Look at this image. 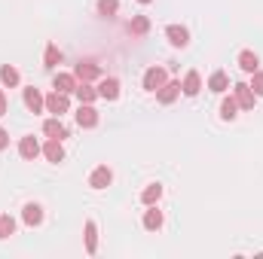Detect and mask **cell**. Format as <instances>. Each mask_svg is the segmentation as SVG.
<instances>
[{
  "label": "cell",
  "instance_id": "obj_1",
  "mask_svg": "<svg viewBox=\"0 0 263 259\" xmlns=\"http://www.w3.org/2000/svg\"><path fill=\"white\" fill-rule=\"evenodd\" d=\"M98 98L117 101V98H120V79H117V76H104V79L98 82Z\"/></svg>",
  "mask_w": 263,
  "mask_h": 259
},
{
  "label": "cell",
  "instance_id": "obj_2",
  "mask_svg": "<svg viewBox=\"0 0 263 259\" xmlns=\"http://www.w3.org/2000/svg\"><path fill=\"white\" fill-rule=\"evenodd\" d=\"M233 98H236V104H239L242 110H251V107H254V92H251V85H245V82H236V85H233Z\"/></svg>",
  "mask_w": 263,
  "mask_h": 259
},
{
  "label": "cell",
  "instance_id": "obj_3",
  "mask_svg": "<svg viewBox=\"0 0 263 259\" xmlns=\"http://www.w3.org/2000/svg\"><path fill=\"white\" fill-rule=\"evenodd\" d=\"M165 85V70L162 67H150L147 73H144V89L147 92H159Z\"/></svg>",
  "mask_w": 263,
  "mask_h": 259
},
{
  "label": "cell",
  "instance_id": "obj_4",
  "mask_svg": "<svg viewBox=\"0 0 263 259\" xmlns=\"http://www.w3.org/2000/svg\"><path fill=\"white\" fill-rule=\"evenodd\" d=\"M77 122H80V128H95V125H98V110H95L92 104H80Z\"/></svg>",
  "mask_w": 263,
  "mask_h": 259
},
{
  "label": "cell",
  "instance_id": "obj_5",
  "mask_svg": "<svg viewBox=\"0 0 263 259\" xmlns=\"http://www.w3.org/2000/svg\"><path fill=\"white\" fill-rule=\"evenodd\" d=\"M165 37H168V43H172V46H178V49H184V46L190 43L187 28H181V25H168V28H165Z\"/></svg>",
  "mask_w": 263,
  "mask_h": 259
},
{
  "label": "cell",
  "instance_id": "obj_6",
  "mask_svg": "<svg viewBox=\"0 0 263 259\" xmlns=\"http://www.w3.org/2000/svg\"><path fill=\"white\" fill-rule=\"evenodd\" d=\"M110 180H114L110 168H107V165H101V168H95V171H92L89 186H92V189H107V186H110Z\"/></svg>",
  "mask_w": 263,
  "mask_h": 259
},
{
  "label": "cell",
  "instance_id": "obj_7",
  "mask_svg": "<svg viewBox=\"0 0 263 259\" xmlns=\"http://www.w3.org/2000/svg\"><path fill=\"white\" fill-rule=\"evenodd\" d=\"M67 107H70V101H67L65 92H52V95L46 98V110H49V113H55V116L67 113Z\"/></svg>",
  "mask_w": 263,
  "mask_h": 259
},
{
  "label": "cell",
  "instance_id": "obj_8",
  "mask_svg": "<svg viewBox=\"0 0 263 259\" xmlns=\"http://www.w3.org/2000/svg\"><path fill=\"white\" fill-rule=\"evenodd\" d=\"M43 156H46L49 162H62V159H65V146H62V140H59V137H49L46 146H43Z\"/></svg>",
  "mask_w": 263,
  "mask_h": 259
},
{
  "label": "cell",
  "instance_id": "obj_9",
  "mask_svg": "<svg viewBox=\"0 0 263 259\" xmlns=\"http://www.w3.org/2000/svg\"><path fill=\"white\" fill-rule=\"evenodd\" d=\"M73 76H77L80 82H92V79H98V64H92V61H80L77 70H73Z\"/></svg>",
  "mask_w": 263,
  "mask_h": 259
},
{
  "label": "cell",
  "instance_id": "obj_10",
  "mask_svg": "<svg viewBox=\"0 0 263 259\" xmlns=\"http://www.w3.org/2000/svg\"><path fill=\"white\" fill-rule=\"evenodd\" d=\"M77 76L73 73H55V79H52V85H55V92H65V95H70L73 89H77Z\"/></svg>",
  "mask_w": 263,
  "mask_h": 259
},
{
  "label": "cell",
  "instance_id": "obj_11",
  "mask_svg": "<svg viewBox=\"0 0 263 259\" xmlns=\"http://www.w3.org/2000/svg\"><path fill=\"white\" fill-rule=\"evenodd\" d=\"M199 89H202V79H199V73H196V70H190V73L184 76V85H181V92H184L187 98H196V95H199Z\"/></svg>",
  "mask_w": 263,
  "mask_h": 259
},
{
  "label": "cell",
  "instance_id": "obj_12",
  "mask_svg": "<svg viewBox=\"0 0 263 259\" xmlns=\"http://www.w3.org/2000/svg\"><path fill=\"white\" fill-rule=\"evenodd\" d=\"M181 95V82H165L159 92H156V98H159V104H172L175 98Z\"/></svg>",
  "mask_w": 263,
  "mask_h": 259
},
{
  "label": "cell",
  "instance_id": "obj_13",
  "mask_svg": "<svg viewBox=\"0 0 263 259\" xmlns=\"http://www.w3.org/2000/svg\"><path fill=\"white\" fill-rule=\"evenodd\" d=\"M25 104H28L31 113H40V110L46 107V101H43V95H40L37 89H25Z\"/></svg>",
  "mask_w": 263,
  "mask_h": 259
},
{
  "label": "cell",
  "instance_id": "obj_14",
  "mask_svg": "<svg viewBox=\"0 0 263 259\" xmlns=\"http://www.w3.org/2000/svg\"><path fill=\"white\" fill-rule=\"evenodd\" d=\"M18 153H22V159H37L40 156V143L34 140V137H22V143H18Z\"/></svg>",
  "mask_w": 263,
  "mask_h": 259
},
{
  "label": "cell",
  "instance_id": "obj_15",
  "mask_svg": "<svg viewBox=\"0 0 263 259\" xmlns=\"http://www.w3.org/2000/svg\"><path fill=\"white\" fill-rule=\"evenodd\" d=\"M22 217H25L28 226H40V223H43V207L31 201V204H25V213H22Z\"/></svg>",
  "mask_w": 263,
  "mask_h": 259
},
{
  "label": "cell",
  "instance_id": "obj_16",
  "mask_svg": "<svg viewBox=\"0 0 263 259\" xmlns=\"http://www.w3.org/2000/svg\"><path fill=\"white\" fill-rule=\"evenodd\" d=\"M77 98H80V104H92L95 98H98V89H92L89 82H77Z\"/></svg>",
  "mask_w": 263,
  "mask_h": 259
},
{
  "label": "cell",
  "instance_id": "obj_17",
  "mask_svg": "<svg viewBox=\"0 0 263 259\" xmlns=\"http://www.w3.org/2000/svg\"><path fill=\"white\" fill-rule=\"evenodd\" d=\"M208 89H211V92H227V89H230L227 73H223V70H214V73H211V79H208Z\"/></svg>",
  "mask_w": 263,
  "mask_h": 259
},
{
  "label": "cell",
  "instance_id": "obj_18",
  "mask_svg": "<svg viewBox=\"0 0 263 259\" xmlns=\"http://www.w3.org/2000/svg\"><path fill=\"white\" fill-rule=\"evenodd\" d=\"M0 82H3L6 89L18 85V70H15L12 64H3V67H0Z\"/></svg>",
  "mask_w": 263,
  "mask_h": 259
},
{
  "label": "cell",
  "instance_id": "obj_19",
  "mask_svg": "<svg viewBox=\"0 0 263 259\" xmlns=\"http://www.w3.org/2000/svg\"><path fill=\"white\" fill-rule=\"evenodd\" d=\"M43 131H46V137H59V140L67 137V131H65V125L59 122V116H55V119H46V122H43Z\"/></svg>",
  "mask_w": 263,
  "mask_h": 259
},
{
  "label": "cell",
  "instance_id": "obj_20",
  "mask_svg": "<svg viewBox=\"0 0 263 259\" xmlns=\"http://www.w3.org/2000/svg\"><path fill=\"white\" fill-rule=\"evenodd\" d=\"M95 247H98V229H95V223L89 220V223H86V250L95 253Z\"/></svg>",
  "mask_w": 263,
  "mask_h": 259
},
{
  "label": "cell",
  "instance_id": "obj_21",
  "mask_svg": "<svg viewBox=\"0 0 263 259\" xmlns=\"http://www.w3.org/2000/svg\"><path fill=\"white\" fill-rule=\"evenodd\" d=\"M257 64H260V61H257V55H254V52H242V55H239V67H242L245 73H254Z\"/></svg>",
  "mask_w": 263,
  "mask_h": 259
},
{
  "label": "cell",
  "instance_id": "obj_22",
  "mask_svg": "<svg viewBox=\"0 0 263 259\" xmlns=\"http://www.w3.org/2000/svg\"><path fill=\"white\" fill-rule=\"evenodd\" d=\"M159 195H162V186H159V183H150V186L141 192V201H144V204H156Z\"/></svg>",
  "mask_w": 263,
  "mask_h": 259
},
{
  "label": "cell",
  "instance_id": "obj_23",
  "mask_svg": "<svg viewBox=\"0 0 263 259\" xmlns=\"http://www.w3.org/2000/svg\"><path fill=\"white\" fill-rule=\"evenodd\" d=\"M236 110H239V104H236V98H223V104H220V116L230 122V119H236Z\"/></svg>",
  "mask_w": 263,
  "mask_h": 259
},
{
  "label": "cell",
  "instance_id": "obj_24",
  "mask_svg": "<svg viewBox=\"0 0 263 259\" xmlns=\"http://www.w3.org/2000/svg\"><path fill=\"white\" fill-rule=\"evenodd\" d=\"M144 226H147L150 232H156V229L162 226V213H159L156 207H153V210H147V213H144Z\"/></svg>",
  "mask_w": 263,
  "mask_h": 259
},
{
  "label": "cell",
  "instance_id": "obj_25",
  "mask_svg": "<svg viewBox=\"0 0 263 259\" xmlns=\"http://www.w3.org/2000/svg\"><path fill=\"white\" fill-rule=\"evenodd\" d=\"M129 31H132V34H138V37H141V34H147V31H150L147 15H135V18H132V25H129Z\"/></svg>",
  "mask_w": 263,
  "mask_h": 259
},
{
  "label": "cell",
  "instance_id": "obj_26",
  "mask_svg": "<svg viewBox=\"0 0 263 259\" xmlns=\"http://www.w3.org/2000/svg\"><path fill=\"white\" fill-rule=\"evenodd\" d=\"M117 9H120V0H98V15H117Z\"/></svg>",
  "mask_w": 263,
  "mask_h": 259
},
{
  "label": "cell",
  "instance_id": "obj_27",
  "mask_svg": "<svg viewBox=\"0 0 263 259\" xmlns=\"http://www.w3.org/2000/svg\"><path fill=\"white\" fill-rule=\"evenodd\" d=\"M12 232H15V220H12L9 213H3V217H0V238H9Z\"/></svg>",
  "mask_w": 263,
  "mask_h": 259
},
{
  "label": "cell",
  "instance_id": "obj_28",
  "mask_svg": "<svg viewBox=\"0 0 263 259\" xmlns=\"http://www.w3.org/2000/svg\"><path fill=\"white\" fill-rule=\"evenodd\" d=\"M251 92H254V95H263V73L260 70L251 73Z\"/></svg>",
  "mask_w": 263,
  "mask_h": 259
},
{
  "label": "cell",
  "instance_id": "obj_29",
  "mask_svg": "<svg viewBox=\"0 0 263 259\" xmlns=\"http://www.w3.org/2000/svg\"><path fill=\"white\" fill-rule=\"evenodd\" d=\"M59 61H62V52H59L55 46H49V49H46V67H55Z\"/></svg>",
  "mask_w": 263,
  "mask_h": 259
},
{
  "label": "cell",
  "instance_id": "obj_30",
  "mask_svg": "<svg viewBox=\"0 0 263 259\" xmlns=\"http://www.w3.org/2000/svg\"><path fill=\"white\" fill-rule=\"evenodd\" d=\"M6 143H9V134L0 128V149H6Z\"/></svg>",
  "mask_w": 263,
  "mask_h": 259
},
{
  "label": "cell",
  "instance_id": "obj_31",
  "mask_svg": "<svg viewBox=\"0 0 263 259\" xmlns=\"http://www.w3.org/2000/svg\"><path fill=\"white\" fill-rule=\"evenodd\" d=\"M3 113H6V95L0 92V116H3Z\"/></svg>",
  "mask_w": 263,
  "mask_h": 259
},
{
  "label": "cell",
  "instance_id": "obj_32",
  "mask_svg": "<svg viewBox=\"0 0 263 259\" xmlns=\"http://www.w3.org/2000/svg\"><path fill=\"white\" fill-rule=\"evenodd\" d=\"M138 3H153V0H138Z\"/></svg>",
  "mask_w": 263,
  "mask_h": 259
}]
</instances>
